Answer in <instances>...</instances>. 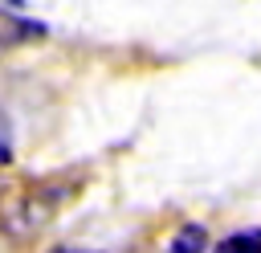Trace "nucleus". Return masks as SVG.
<instances>
[{
    "instance_id": "5",
    "label": "nucleus",
    "mask_w": 261,
    "mask_h": 253,
    "mask_svg": "<svg viewBox=\"0 0 261 253\" xmlns=\"http://www.w3.org/2000/svg\"><path fill=\"white\" fill-rule=\"evenodd\" d=\"M8 159H12V122L0 110V163H8Z\"/></svg>"
},
{
    "instance_id": "3",
    "label": "nucleus",
    "mask_w": 261,
    "mask_h": 253,
    "mask_svg": "<svg viewBox=\"0 0 261 253\" xmlns=\"http://www.w3.org/2000/svg\"><path fill=\"white\" fill-rule=\"evenodd\" d=\"M204 249H212V245H208V229L196 224V220L179 224V229L171 233V241H167V253H204Z\"/></svg>"
},
{
    "instance_id": "2",
    "label": "nucleus",
    "mask_w": 261,
    "mask_h": 253,
    "mask_svg": "<svg viewBox=\"0 0 261 253\" xmlns=\"http://www.w3.org/2000/svg\"><path fill=\"white\" fill-rule=\"evenodd\" d=\"M45 37V24L41 20H29V16H16V12H4L0 8V53H12L29 41H41Z\"/></svg>"
},
{
    "instance_id": "6",
    "label": "nucleus",
    "mask_w": 261,
    "mask_h": 253,
    "mask_svg": "<svg viewBox=\"0 0 261 253\" xmlns=\"http://www.w3.org/2000/svg\"><path fill=\"white\" fill-rule=\"evenodd\" d=\"M49 253H102V249H77V245H57V249H49Z\"/></svg>"
},
{
    "instance_id": "7",
    "label": "nucleus",
    "mask_w": 261,
    "mask_h": 253,
    "mask_svg": "<svg viewBox=\"0 0 261 253\" xmlns=\"http://www.w3.org/2000/svg\"><path fill=\"white\" fill-rule=\"evenodd\" d=\"M8 4H24V0H8Z\"/></svg>"
},
{
    "instance_id": "1",
    "label": "nucleus",
    "mask_w": 261,
    "mask_h": 253,
    "mask_svg": "<svg viewBox=\"0 0 261 253\" xmlns=\"http://www.w3.org/2000/svg\"><path fill=\"white\" fill-rule=\"evenodd\" d=\"M61 204V188H49V184H24L16 188L4 204H0V224L8 237H33L41 233L53 212Z\"/></svg>"
},
{
    "instance_id": "4",
    "label": "nucleus",
    "mask_w": 261,
    "mask_h": 253,
    "mask_svg": "<svg viewBox=\"0 0 261 253\" xmlns=\"http://www.w3.org/2000/svg\"><path fill=\"white\" fill-rule=\"evenodd\" d=\"M212 253H261V233H232L212 245Z\"/></svg>"
}]
</instances>
